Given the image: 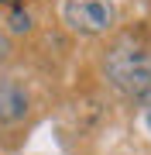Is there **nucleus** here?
<instances>
[{"instance_id":"1","label":"nucleus","mask_w":151,"mask_h":155,"mask_svg":"<svg viewBox=\"0 0 151 155\" xmlns=\"http://www.w3.org/2000/svg\"><path fill=\"white\" fill-rule=\"evenodd\" d=\"M100 79L124 100H148L151 38L144 31H113L100 52Z\"/></svg>"},{"instance_id":"2","label":"nucleus","mask_w":151,"mask_h":155,"mask_svg":"<svg viewBox=\"0 0 151 155\" xmlns=\"http://www.w3.org/2000/svg\"><path fill=\"white\" fill-rule=\"evenodd\" d=\"M58 21L76 38H110L117 31V4L113 0H62Z\"/></svg>"},{"instance_id":"3","label":"nucleus","mask_w":151,"mask_h":155,"mask_svg":"<svg viewBox=\"0 0 151 155\" xmlns=\"http://www.w3.org/2000/svg\"><path fill=\"white\" fill-rule=\"evenodd\" d=\"M34 114V93L14 72H0V127H21Z\"/></svg>"},{"instance_id":"4","label":"nucleus","mask_w":151,"mask_h":155,"mask_svg":"<svg viewBox=\"0 0 151 155\" xmlns=\"http://www.w3.org/2000/svg\"><path fill=\"white\" fill-rule=\"evenodd\" d=\"M4 31L7 38H21V35H34V14L24 0L11 4V11L4 14Z\"/></svg>"},{"instance_id":"5","label":"nucleus","mask_w":151,"mask_h":155,"mask_svg":"<svg viewBox=\"0 0 151 155\" xmlns=\"http://www.w3.org/2000/svg\"><path fill=\"white\" fill-rule=\"evenodd\" d=\"M11 55H14V41L7 38L4 28H0V66H4V62H11Z\"/></svg>"},{"instance_id":"6","label":"nucleus","mask_w":151,"mask_h":155,"mask_svg":"<svg viewBox=\"0 0 151 155\" xmlns=\"http://www.w3.org/2000/svg\"><path fill=\"white\" fill-rule=\"evenodd\" d=\"M144 127H148V131H151V107H148V110H144Z\"/></svg>"}]
</instances>
